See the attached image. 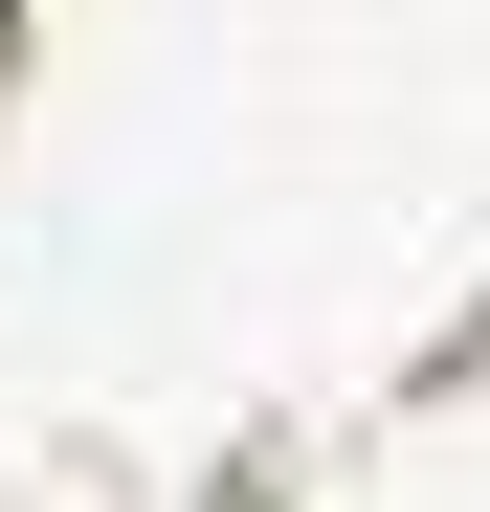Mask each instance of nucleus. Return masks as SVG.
Masks as SVG:
<instances>
[]
</instances>
